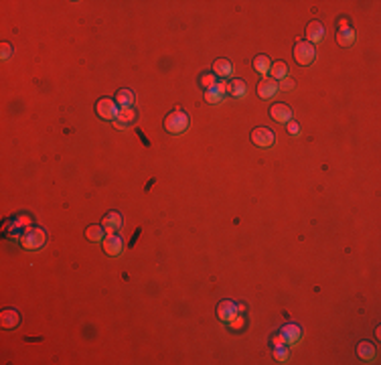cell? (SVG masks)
I'll use <instances>...</instances> for the list:
<instances>
[{"instance_id": "cell-1", "label": "cell", "mask_w": 381, "mask_h": 365, "mask_svg": "<svg viewBox=\"0 0 381 365\" xmlns=\"http://www.w3.org/2000/svg\"><path fill=\"white\" fill-rule=\"evenodd\" d=\"M20 244H23V248L27 250H41L45 244H47V233L41 229V227H29L25 233H23V238H20Z\"/></svg>"}, {"instance_id": "cell-2", "label": "cell", "mask_w": 381, "mask_h": 365, "mask_svg": "<svg viewBox=\"0 0 381 365\" xmlns=\"http://www.w3.org/2000/svg\"><path fill=\"white\" fill-rule=\"evenodd\" d=\"M164 128L171 134H183L189 128V116L183 110H175L164 118Z\"/></svg>"}, {"instance_id": "cell-3", "label": "cell", "mask_w": 381, "mask_h": 365, "mask_svg": "<svg viewBox=\"0 0 381 365\" xmlns=\"http://www.w3.org/2000/svg\"><path fill=\"white\" fill-rule=\"evenodd\" d=\"M314 57H316L314 47L308 41H298L294 45V59H296L298 65H310V63L314 61Z\"/></svg>"}, {"instance_id": "cell-4", "label": "cell", "mask_w": 381, "mask_h": 365, "mask_svg": "<svg viewBox=\"0 0 381 365\" xmlns=\"http://www.w3.org/2000/svg\"><path fill=\"white\" fill-rule=\"evenodd\" d=\"M95 112H97V116L101 118V120H116V116H118V112H120V108H118V104L114 102V100H110V98H101L99 102H97V105H95Z\"/></svg>"}, {"instance_id": "cell-5", "label": "cell", "mask_w": 381, "mask_h": 365, "mask_svg": "<svg viewBox=\"0 0 381 365\" xmlns=\"http://www.w3.org/2000/svg\"><path fill=\"white\" fill-rule=\"evenodd\" d=\"M251 142L256 146H262V148H268L276 142V134H274L270 128H256L251 132Z\"/></svg>"}, {"instance_id": "cell-6", "label": "cell", "mask_w": 381, "mask_h": 365, "mask_svg": "<svg viewBox=\"0 0 381 365\" xmlns=\"http://www.w3.org/2000/svg\"><path fill=\"white\" fill-rule=\"evenodd\" d=\"M239 309L234 305V303H229V300H223V303H219L217 307V316L219 320H223V323H231L236 316H238Z\"/></svg>"}, {"instance_id": "cell-7", "label": "cell", "mask_w": 381, "mask_h": 365, "mask_svg": "<svg viewBox=\"0 0 381 365\" xmlns=\"http://www.w3.org/2000/svg\"><path fill=\"white\" fill-rule=\"evenodd\" d=\"M101 227H103L105 233H116V231L122 227V215H120L118 211H110L108 215H103Z\"/></svg>"}, {"instance_id": "cell-8", "label": "cell", "mask_w": 381, "mask_h": 365, "mask_svg": "<svg viewBox=\"0 0 381 365\" xmlns=\"http://www.w3.org/2000/svg\"><path fill=\"white\" fill-rule=\"evenodd\" d=\"M306 39H308L310 45H312V43H323V39H325V27H323L321 20H312V23H308V27H306Z\"/></svg>"}, {"instance_id": "cell-9", "label": "cell", "mask_w": 381, "mask_h": 365, "mask_svg": "<svg viewBox=\"0 0 381 365\" xmlns=\"http://www.w3.org/2000/svg\"><path fill=\"white\" fill-rule=\"evenodd\" d=\"M278 90H280V88H278V81L272 79V77H264V79L260 81V85H258V94H260V98H264V100L276 96Z\"/></svg>"}, {"instance_id": "cell-10", "label": "cell", "mask_w": 381, "mask_h": 365, "mask_svg": "<svg viewBox=\"0 0 381 365\" xmlns=\"http://www.w3.org/2000/svg\"><path fill=\"white\" fill-rule=\"evenodd\" d=\"M270 116L276 120V122H282V124H288L292 120V110L288 108L286 104H274L270 108Z\"/></svg>"}, {"instance_id": "cell-11", "label": "cell", "mask_w": 381, "mask_h": 365, "mask_svg": "<svg viewBox=\"0 0 381 365\" xmlns=\"http://www.w3.org/2000/svg\"><path fill=\"white\" fill-rule=\"evenodd\" d=\"M103 252L108 256H118L122 252V238L116 233H108V238L103 242Z\"/></svg>"}, {"instance_id": "cell-12", "label": "cell", "mask_w": 381, "mask_h": 365, "mask_svg": "<svg viewBox=\"0 0 381 365\" xmlns=\"http://www.w3.org/2000/svg\"><path fill=\"white\" fill-rule=\"evenodd\" d=\"M280 335H282V339L286 341V345H292V343H296V341L300 339L302 331H300V327H298V325L288 323V325H284V327H282Z\"/></svg>"}, {"instance_id": "cell-13", "label": "cell", "mask_w": 381, "mask_h": 365, "mask_svg": "<svg viewBox=\"0 0 381 365\" xmlns=\"http://www.w3.org/2000/svg\"><path fill=\"white\" fill-rule=\"evenodd\" d=\"M20 323V318H18V313L14 309H4L2 314H0V325H2V329H14L18 327Z\"/></svg>"}, {"instance_id": "cell-14", "label": "cell", "mask_w": 381, "mask_h": 365, "mask_svg": "<svg viewBox=\"0 0 381 365\" xmlns=\"http://www.w3.org/2000/svg\"><path fill=\"white\" fill-rule=\"evenodd\" d=\"M134 118H136V112L132 108H120L114 124H116V128H126V126H130L134 122Z\"/></svg>"}, {"instance_id": "cell-15", "label": "cell", "mask_w": 381, "mask_h": 365, "mask_svg": "<svg viewBox=\"0 0 381 365\" xmlns=\"http://www.w3.org/2000/svg\"><path fill=\"white\" fill-rule=\"evenodd\" d=\"M336 43L341 47H351L355 43V31L349 27H341V31L336 33Z\"/></svg>"}, {"instance_id": "cell-16", "label": "cell", "mask_w": 381, "mask_h": 365, "mask_svg": "<svg viewBox=\"0 0 381 365\" xmlns=\"http://www.w3.org/2000/svg\"><path fill=\"white\" fill-rule=\"evenodd\" d=\"M231 73H234V67H231V63L227 59H217L213 63V75L217 77H229Z\"/></svg>"}, {"instance_id": "cell-17", "label": "cell", "mask_w": 381, "mask_h": 365, "mask_svg": "<svg viewBox=\"0 0 381 365\" xmlns=\"http://www.w3.org/2000/svg\"><path fill=\"white\" fill-rule=\"evenodd\" d=\"M357 355H359V359H363V361H373L375 359V347L371 345V343H367V341H361L357 345Z\"/></svg>"}, {"instance_id": "cell-18", "label": "cell", "mask_w": 381, "mask_h": 365, "mask_svg": "<svg viewBox=\"0 0 381 365\" xmlns=\"http://www.w3.org/2000/svg\"><path fill=\"white\" fill-rule=\"evenodd\" d=\"M120 108H132V104H134V94L132 90H120L116 94V100H114Z\"/></svg>"}, {"instance_id": "cell-19", "label": "cell", "mask_w": 381, "mask_h": 365, "mask_svg": "<svg viewBox=\"0 0 381 365\" xmlns=\"http://www.w3.org/2000/svg\"><path fill=\"white\" fill-rule=\"evenodd\" d=\"M270 73H272V79H284V77H288V65L284 61H276V63H272V67H270Z\"/></svg>"}, {"instance_id": "cell-20", "label": "cell", "mask_w": 381, "mask_h": 365, "mask_svg": "<svg viewBox=\"0 0 381 365\" xmlns=\"http://www.w3.org/2000/svg\"><path fill=\"white\" fill-rule=\"evenodd\" d=\"M270 67H272V63H270V59L266 55H258L256 59H253V69H256L258 73H268Z\"/></svg>"}, {"instance_id": "cell-21", "label": "cell", "mask_w": 381, "mask_h": 365, "mask_svg": "<svg viewBox=\"0 0 381 365\" xmlns=\"http://www.w3.org/2000/svg\"><path fill=\"white\" fill-rule=\"evenodd\" d=\"M227 92H229L231 96H236V98L245 96V83H243L241 79H234L231 83H227Z\"/></svg>"}, {"instance_id": "cell-22", "label": "cell", "mask_w": 381, "mask_h": 365, "mask_svg": "<svg viewBox=\"0 0 381 365\" xmlns=\"http://www.w3.org/2000/svg\"><path fill=\"white\" fill-rule=\"evenodd\" d=\"M86 235H88L90 242H99V240L103 238V227H101V225H90L88 231H86Z\"/></svg>"}, {"instance_id": "cell-23", "label": "cell", "mask_w": 381, "mask_h": 365, "mask_svg": "<svg viewBox=\"0 0 381 365\" xmlns=\"http://www.w3.org/2000/svg\"><path fill=\"white\" fill-rule=\"evenodd\" d=\"M205 100H207L209 104H219V102H221V94H219L215 88H211V90L205 92Z\"/></svg>"}, {"instance_id": "cell-24", "label": "cell", "mask_w": 381, "mask_h": 365, "mask_svg": "<svg viewBox=\"0 0 381 365\" xmlns=\"http://www.w3.org/2000/svg\"><path fill=\"white\" fill-rule=\"evenodd\" d=\"M201 83L205 85V90H211V88H215V75H203L201 77Z\"/></svg>"}, {"instance_id": "cell-25", "label": "cell", "mask_w": 381, "mask_h": 365, "mask_svg": "<svg viewBox=\"0 0 381 365\" xmlns=\"http://www.w3.org/2000/svg\"><path fill=\"white\" fill-rule=\"evenodd\" d=\"M278 88H280V90H286V92H290V90H294V81H292L290 77H284V79L278 83Z\"/></svg>"}, {"instance_id": "cell-26", "label": "cell", "mask_w": 381, "mask_h": 365, "mask_svg": "<svg viewBox=\"0 0 381 365\" xmlns=\"http://www.w3.org/2000/svg\"><path fill=\"white\" fill-rule=\"evenodd\" d=\"M276 359H278V361H286V359H288V351L282 349V347H276Z\"/></svg>"}, {"instance_id": "cell-27", "label": "cell", "mask_w": 381, "mask_h": 365, "mask_svg": "<svg viewBox=\"0 0 381 365\" xmlns=\"http://www.w3.org/2000/svg\"><path fill=\"white\" fill-rule=\"evenodd\" d=\"M288 130H290V134L292 136H298V124H296V122H288Z\"/></svg>"}, {"instance_id": "cell-28", "label": "cell", "mask_w": 381, "mask_h": 365, "mask_svg": "<svg viewBox=\"0 0 381 365\" xmlns=\"http://www.w3.org/2000/svg\"><path fill=\"white\" fill-rule=\"evenodd\" d=\"M286 345V341L282 339V335H278V337H274V347H284Z\"/></svg>"}, {"instance_id": "cell-29", "label": "cell", "mask_w": 381, "mask_h": 365, "mask_svg": "<svg viewBox=\"0 0 381 365\" xmlns=\"http://www.w3.org/2000/svg\"><path fill=\"white\" fill-rule=\"evenodd\" d=\"M215 90H217V92H219V94L223 96V94L227 92V83H223V81H219V83H215Z\"/></svg>"}, {"instance_id": "cell-30", "label": "cell", "mask_w": 381, "mask_h": 365, "mask_svg": "<svg viewBox=\"0 0 381 365\" xmlns=\"http://www.w3.org/2000/svg\"><path fill=\"white\" fill-rule=\"evenodd\" d=\"M10 51H12V47L8 45V43H4V45H2V59H6L10 55Z\"/></svg>"}]
</instances>
